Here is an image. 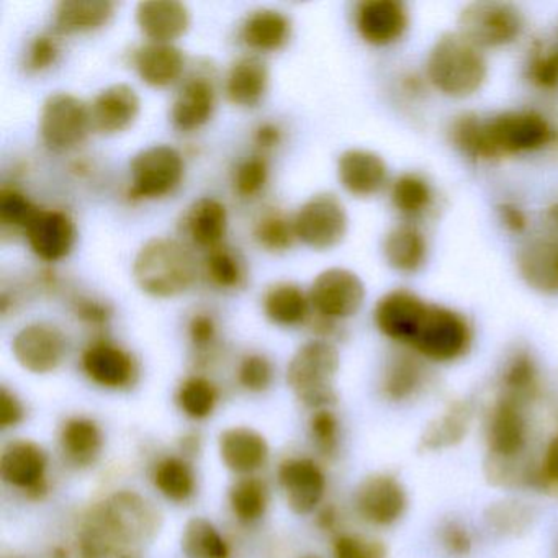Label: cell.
Returning <instances> with one entry per match:
<instances>
[{"label": "cell", "instance_id": "6da1fadb", "mask_svg": "<svg viewBox=\"0 0 558 558\" xmlns=\"http://www.w3.org/2000/svg\"><path fill=\"white\" fill-rule=\"evenodd\" d=\"M161 531V514L149 499L120 489L90 509L77 535L80 558H145Z\"/></svg>", "mask_w": 558, "mask_h": 558}, {"label": "cell", "instance_id": "7a4b0ae2", "mask_svg": "<svg viewBox=\"0 0 558 558\" xmlns=\"http://www.w3.org/2000/svg\"><path fill=\"white\" fill-rule=\"evenodd\" d=\"M197 263L181 241L153 238L133 260L136 286L155 299H174L194 286Z\"/></svg>", "mask_w": 558, "mask_h": 558}, {"label": "cell", "instance_id": "3957f363", "mask_svg": "<svg viewBox=\"0 0 558 558\" xmlns=\"http://www.w3.org/2000/svg\"><path fill=\"white\" fill-rule=\"evenodd\" d=\"M426 74L434 89L453 99H465L482 89L488 63L482 50L459 32L437 38L426 61Z\"/></svg>", "mask_w": 558, "mask_h": 558}, {"label": "cell", "instance_id": "277c9868", "mask_svg": "<svg viewBox=\"0 0 558 558\" xmlns=\"http://www.w3.org/2000/svg\"><path fill=\"white\" fill-rule=\"evenodd\" d=\"M531 408L502 395H493L482 414L485 462L522 463L531 459Z\"/></svg>", "mask_w": 558, "mask_h": 558}, {"label": "cell", "instance_id": "5b68a950", "mask_svg": "<svg viewBox=\"0 0 558 558\" xmlns=\"http://www.w3.org/2000/svg\"><path fill=\"white\" fill-rule=\"evenodd\" d=\"M341 355L329 339L306 342L290 359L287 384L296 400L313 410H326L338 401L336 377Z\"/></svg>", "mask_w": 558, "mask_h": 558}, {"label": "cell", "instance_id": "8992f818", "mask_svg": "<svg viewBox=\"0 0 558 558\" xmlns=\"http://www.w3.org/2000/svg\"><path fill=\"white\" fill-rule=\"evenodd\" d=\"M473 329L469 319L456 310L427 303L420 329L408 351L429 365H450L472 351Z\"/></svg>", "mask_w": 558, "mask_h": 558}, {"label": "cell", "instance_id": "52a82bcc", "mask_svg": "<svg viewBox=\"0 0 558 558\" xmlns=\"http://www.w3.org/2000/svg\"><path fill=\"white\" fill-rule=\"evenodd\" d=\"M408 486L391 472H374L359 482L354 493L357 518L374 529H391L410 512Z\"/></svg>", "mask_w": 558, "mask_h": 558}, {"label": "cell", "instance_id": "ba28073f", "mask_svg": "<svg viewBox=\"0 0 558 558\" xmlns=\"http://www.w3.org/2000/svg\"><path fill=\"white\" fill-rule=\"evenodd\" d=\"M184 158L169 145H155L142 149L130 162L129 197L133 202L156 201L168 197L184 179Z\"/></svg>", "mask_w": 558, "mask_h": 558}, {"label": "cell", "instance_id": "9c48e42d", "mask_svg": "<svg viewBox=\"0 0 558 558\" xmlns=\"http://www.w3.org/2000/svg\"><path fill=\"white\" fill-rule=\"evenodd\" d=\"M38 129L48 148L71 151L83 145L93 132L89 106L73 94H51L41 106Z\"/></svg>", "mask_w": 558, "mask_h": 558}, {"label": "cell", "instance_id": "30bf717a", "mask_svg": "<svg viewBox=\"0 0 558 558\" xmlns=\"http://www.w3.org/2000/svg\"><path fill=\"white\" fill-rule=\"evenodd\" d=\"M524 17L506 2H473L459 15V34L476 48H499L521 37Z\"/></svg>", "mask_w": 558, "mask_h": 558}, {"label": "cell", "instance_id": "8fae6325", "mask_svg": "<svg viewBox=\"0 0 558 558\" xmlns=\"http://www.w3.org/2000/svg\"><path fill=\"white\" fill-rule=\"evenodd\" d=\"M296 238L315 251H329L348 234L344 205L332 194H318L306 201L293 218Z\"/></svg>", "mask_w": 558, "mask_h": 558}, {"label": "cell", "instance_id": "7c38bea8", "mask_svg": "<svg viewBox=\"0 0 558 558\" xmlns=\"http://www.w3.org/2000/svg\"><path fill=\"white\" fill-rule=\"evenodd\" d=\"M308 296L316 315L338 323L357 315L364 305L365 286L352 270L331 267L316 276Z\"/></svg>", "mask_w": 558, "mask_h": 558}, {"label": "cell", "instance_id": "4fadbf2b", "mask_svg": "<svg viewBox=\"0 0 558 558\" xmlns=\"http://www.w3.org/2000/svg\"><path fill=\"white\" fill-rule=\"evenodd\" d=\"M47 472V452L34 440H12L2 450L0 476L9 486L21 489L35 501H40L50 492Z\"/></svg>", "mask_w": 558, "mask_h": 558}, {"label": "cell", "instance_id": "5bb4252c", "mask_svg": "<svg viewBox=\"0 0 558 558\" xmlns=\"http://www.w3.org/2000/svg\"><path fill=\"white\" fill-rule=\"evenodd\" d=\"M495 158L521 155L544 148L551 140V129L535 112H508L486 122Z\"/></svg>", "mask_w": 558, "mask_h": 558}, {"label": "cell", "instance_id": "9a60e30c", "mask_svg": "<svg viewBox=\"0 0 558 558\" xmlns=\"http://www.w3.org/2000/svg\"><path fill=\"white\" fill-rule=\"evenodd\" d=\"M12 352L25 371L37 375L51 374L66 359L68 342L57 326L32 323L15 335Z\"/></svg>", "mask_w": 558, "mask_h": 558}, {"label": "cell", "instance_id": "2e32d148", "mask_svg": "<svg viewBox=\"0 0 558 558\" xmlns=\"http://www.w3.org/2000/svg\"><path fill=\"white\" fill-rule=\"evenodd\" d=\"M430 365L426 361L401 349L395 352L381 371L378 391L387 403L404 407L421 400L430 385Z\"/></svg>", "mask_w": 558, "mask_h": 558}, {"label": "cell", "instance_id": "e0dca14e", "mask_svg": "<svg viewBox=\"0 0 558 558\" xmlns=\"http://www.w3.org/2000/svg\"><path fill=\"white\" fill-rule=\"evenodd\" d=\"M426 308L427 302L416 293L407 289L391 290L375 305V326L385 338L403 349H410Z\"/></svg>", "mask_w": 558, "mask_h": 558}, {"label": "cell", "instance_id": "ac0fdd59", "mask_svg": "<svg viewBox=\"0 0 558 558\" xmlns=\"http://www.w3.org/2000/svg\"><path fill=\"white\" fill-rule=\"evenodd\" d=\"M277 475L287 505L295 514H312L325 499L328 482L315 460L306 457L283 460Z\"/></svg>", "mask_w": 558, "mask_h": 558}, {"label": "cell", "instance_id": "d6986e66", "mask_svg": "<svg viewBox=\"0 0 558 558\" xmlns=\"http://www.w3.org/2000/svg\"><path fill=\"white\" fill-rule=\"evenodd\" d=\"M476 421V408L466 398L450 400L420 436V449L424 453H444L457 449L469 439Z\"/></svg>", "mask_w": 558, "mask_h": 558}, {"label": "cell", "instance_id": "ffe728a7", "mask_svg": "<svg viewBox=\"0 0 558 558\" xmlns=\"http://www.w3.org/2000/svg\"><path fill=\"white\" fill-rule=\"evenodd\" d=\"M28 246L45 263L70 256L76 244V227L66 211L38 208L25 228Z\"/></svg>", "mask_w": 558, "mask_h": 558}, {"label": "cell", "instance_id": "44dd1931", "mask_svg": "<svg viewBox=\"0 0 558 558\" xmlns=\"http://www.w3.org/2000/svg\"><path fill=\"white\" fill-rule=\"evenodd\" d=\"M410 14L398 0H364L355 9V28L374 47L397 44L407 34Z\"/></svg>", "mask_w": 558, "mask_h": 558}, {"label": "cell", "instance_id": "7402d4cb", "mask_svg": "<svg viewBox=\"0 0 558 558\" xmlns=\"http://www.w3.org/2000/svg\"><path fill=\"white\" fill-rule=\"evenodd\" d=\"M81 367L93 384L123 390L135 381L136 362L130 352L110 341H94L81 355Z\"/></svg>", "mask_w": 558, "mask_h": 558}, {"label": "cell", "instance_id": "603a6c76", "mask_svg": "<svg viewBox=\"0 0 558 558\" xmlns=\"http://www.w3.org/2000/svg\"><path fill=\"white\" fill-rule=\"evenodd\" d=\"M89 110L93 132L117 135L136 122L142 110V100L129 84H113L97 94Z\"/></svg>", "mask_w": 558, "mask_h": 558}, {"label": "cell", "instance_id": "cb8c5ba5", "mask_svg": "<svg viewBox=\"0 0 558 558\" xmlns=\"http://www.w3.org/2000/svg\"><path fill=\"white\" fill-rule=\"evenodd\" d=\"M544 381L538 362L529 349L518 348L502 362L495 393L532 408L542 398Z\"/></svg>", "mask_w": 558, "mask_h": 558}, {"label": "cell", "instance_id": "d4e9b609", "mask_svg": "<svg viewBox=\"0 0 558 558\" xmlns=\"http://www.w3.org/2000/svg\"><path fill=\"white\" fill-rule=\"evenodd\" d=\"M338 178L354 197H374L387 184L388 166L377 153L352 148L339 156Z\"/></svg>", "mask_w": 558, "mask_h": 558}, {"label": "cell", "instance_id": "484cf974", "mask_svg": "<svg viewBox=\"0 0 558 558\" xmlns=\"http://www.w3.org/2000/svg\"><path fill=\"white\" fill-rule=\"evenodd\" d=\"M140 31L153 44H172L187 34L191 12L178 0H145L135 9Z\"/></svg>", "mask_w": 558, "mask_h": 558}, {"label": "cell", "instance_id": "4316f807", "mask_svg": "<svg viewBox=\"0 0 558 558\" xmlns=\"http://www.w3.org/2000/svg\"><path fill=\"white\" fill-rule=\"evenodd\" d=\"M521 279L535 292L558 295V238H535L518 254Z\"/></svg>", "mask_w": 558, "mask_h": 558}, {"label": "cell", "instance_id": "83f0119b", "mask_svg": "<svg viewBox=\"0 0 558 558\" xmlns=\"http://www.w3.org/2000/svg\"><path fill=\"white\" fill-rule=\"evenodd\" d=\"M218 450L223 465L238 475L250 476L269 460V444L263 434L251 427L236 426L223 430Z\"/></svg>", "mask_w": 558, "mask_h": 558}, {"label": "cell", "instance_id": "f1b7e54d", "mask_svg": "<svg viewBox=\"0 0 558 558\" xmlns=\"http://www.w3.org/2000/svg\"><path fill=\"white\" fill-rule=\"evenodd\" d=\"M217 106V93L208 77L194 76L179 90L171 109V120L181 132H195L210 122Z\"/></svg>", "mask_w": 558, "mask_h": 558}, {"label": "cell", "instance_id": "f546056e", "mask_svg": "<svg viewBox=\"0 0 558 558\" xmlns=\"http://www.w3.org/2000/svg\"><path fill=\"white\" fill-rule=\"evenodd\" d=\"M136 73L143 83L153 87H168L181 80L185 57L172 44L143 45L133 54Z\"/></svg>", "mask_w": 558, "mask_h": 558}, {"label": "cell", "instance_id": "4dcf8cb0", "mask_svg": "<svg viewBox=\"0 0 558 558\" xmlns=\"http://www.w3.org/2000/svg\"><path fill=\"white\" fill-rule=\"evenodd\" d=\"M267 87H269V68L264 63L263 58L256 54H247L234 61L225 83L228 100L244 109L256 107L266 96Z\"/></svg>", "mask_w": 558, "mask_h": 558}, {"label": "cell", "instance_id": "1f68e13d", "mask_svg": "<svg viewBox=\"0 0 558 558\" xmlns=\"http://www.w3.org/2000/svg\"><path fill=\"white\" fill-rule=\"evenodd\" d=\"M227 230V207L217 198H198L185 211V234L195 246L202 250L211 251L221 246Z\"/></svg>", "mask_w": 558, "mask_h": 558}, {"label": "cell", "instance_id": "d6a6232c", "mask_svg": "<svg viewBox=\"0 0 558 558\" xmlns=\"http://www.w3.org/2000/svg\"><path fill=\"white\" fill-rule=\"evenodd\" d=\"M116 9L109 0H63L54 9V31L60 35L99 31L112 21Z\"/></svg>", "mask_w": 558, "mask_h": 558}, {"label": "cell", "instance_id": "836d02e7", "mask_svg": "<svg viewBox=\"0 0 558 558\" xmlns=\"http://www.w3.org/2000/svg\"><path fill=\"white\" fill-rule=\"evenodd\" d=\"M292 22L283 12L257 9L251 12L241 27V38L254 51L269 53L289 44Z\"/></svg>", "mask_w": 558, "mask_h": 558}, {"label": "cell", "instance_id": "e575fe53", "mask_svg": "<svg viewBox=\"0 0 558 558\" xmlns=\"http://www.w3.org/2000/svg\"><path fill=\"white\" fill-rule=\"evenodd\" d=\"M60 444L68 462L80 469L90 466L102 452V429L90 417H70L61 427Z\"/></svg>", "mask_w": 558, "mask_h": 558}, {"label": "cell", "instance_id": "d590c367", "mask_svg": "<svg viewBox=\"0 0 558 558\" xmlns=\"http://www.w3.org/2000/svg\"><path fill=\"white\" fill-rule=\"evenodd\" d=\"M310 296L295 283L279 282L264 293L263 306L267 319L282 328L303 325L310 318Z\"/></svg>", "mask_w": 558, "mask_h": 558}, {"label": "cell", "instance_id": "8d00e7d4", "mask_svg": "<svg viewBox=\"0 0 558 558\" xmlns=\"http://www.w3.org/2000/svg\"><path fill=\"white\" fill-rule=\"evenodd\" d=\"M384 254L398 272L414 274L426 263L427 243L413 225H398L385 236Z\"/></svg>", "mask_w": 558, "mask_h": 558}, {"label": "cell", "instance_id": "74e56055", "mask_svg": "<svg viewBox=\"0 0 558 558\" xmlns=\"http://www.w3.org/2000/svg\"><path fill=\"white\" fill-rule=\"evenodd\" d=\"M535 522V509L524 499L508 496L489 502L485 524L489 532L502 538H519L527 534Z\"/></svg>", "mask_w": 558, "mask_h": 558}, {"label": "cell", "instance_id": "f35d334b", "mask_svg": "<svg viewBox=\"0 0 558 558\" xmlns=\"http://www.w3.org/2000/svg\"><path fill=\"white\" fill-rule=\"evenodd\" d=\"M156 489L169 501L185 502L194 496L197 480L191 463L182 457H166L153 472Z\"/></svg>", "mask_w": 558, "mask_h": 558}, {"label": "cell", "instance_id": "ab89813d", "mask_svg": "<svg viewBox=\"0 0 558 558\" xmlns=\"http://www.w3.org/2000/svg\"><path fill=\"white\" fill-rule=\"evenodd\" d=\"M185 558H231V548L221 532L205 518H192L181 538Z\"/></svg>", "mask_w": 558, "mask_h": 558}, {"label": "cell", "instance_id": "60d3db41", "mask_svg": "<svg viewBox=\"0 0 558 558\" xmlns=\"http://www.w3.org/2000/svg\"><path fill=\"white\" fill-rule=\"evenodd\" d=\"M269 492L266 483L256 476L238 480L230 489V506L238 521L244 524L259 521L266 514Z\"/></svg>", "mask_w": 558, "mask_h": 558}, {"label": "cell", "instance_id": "b9f144b4", "mask_svg": "<svg viewBox=\"0 0 558 558\" xmlns=\"http://www.w3.org/2000/svg\"><path fill=\"white\" fill-rule=\"evenodd\" d=\"M450 140L453 145L473 159H496L488 138L486 122L475 113L457 117L450 126Z\"/></svg>", "mask_w": 558, "mask_h": 558}, {"label": "cell", "instance_id": "7bdbcfd3", "mask_svg": "<svg viewBox=\"0 0 558 558\" xmlns=\"http://www.w3.org/2000/svg\"><path fill=\"white\" fill-rule=\"evenodd\" d=\"M433 202V189L423 175L404 172L391 185V204L404 217L423 215Z\"/></svg>", "mask_w": 558, "mask_h": 558}, {"label": "cell", "instance_id": "ee69618b", "mask_svg": "<svg viewBox=\"0 0 558 558\" xmlns=\"http://www.w3.org/2000/svg\"><path fill=\"white\" fill-rule=\"evenodd\" d=\"M178 404L191 420L211 416L218 403V390L208 378L189 377L178 390Z\"/></svg>", "mask_w": 558, "mask_h": 558}, {"label": "cell", "instance_id": "f6af8a7d", "mask_svg": "<svg viewBox=\"0 0 558 558\" xmlns=\"http://www.w3.org/2000/svg\"><path fill=\"white\" fill-rule=\"evenodd\" d=\"M254 240L269 253H283L295 243V225L280 211L263 215L254 227Z\"/></svg>", "mask_w": 558, "mask_h": 558}, {"label": "cell", "instance_id": "bcb514c9", "mask_svg": "<svg viewBox=\"0 0 558 558\" xmlns=\"http://www.w3.org/2000/svg\"><path fill=\"white\" fill-rule=\"evenodd\" d=\"M205 270H207L208 279L218 289H238L244 280L243 263H241L238 254L225 244L207 251Z\"/></svg>", "mask_w": 558, "mask_h": 558}, {"label": "cell", "instance_id": "7dc6e473", "mask_svg": "<svg viewBox=\"0 0 558 558\" xmlns=\"http://www.w3.org/2000/svg\"><path fill=\"white\" fill-rule=\"evenodd\" d=\"M437 544L449 558H470L476 548L475 532L462 519H446L437 529Z\"/></svg>", "mask_w": 558, "mask_h": 558}, {"label": "cell", "instance_id": "c3c4849f", "mask_svg": "<svg viewBox=\"0 0 558 558\" xmlns=\"http://www.w3.org/2000/svg\"><path fill=\"white\" fill-rule=\"evenodd\" d=\"M310 436L316 449L326 459L338 456L341 446V423L329 408L318 410L310 417Z\"/></svg>", "mask_w": 558, "mask_h": 558}, {"label": "cell", "instance_id": "681fc988", "mask_svg": "<svg viewBox=\"0 0 558 558\" xmlns=\"http://www.w3.org/2000/svg\"><path fill=\"white\" fill-rule=\"evenodd\" d=\"M332 558H388V548L380 538L339 532L332 542Z\"/></svg>", "mask_w": 558, "mask_h": 558}, {"label": "cell", "instance_id": "f907efd6", "mask_svg": "<svg viewBox=\"0 0 558 558\" xmlns=\"http://www.w3.org/2000/svg\"><path fill=\"white\" fill-rule=\"evenodd\" d=\"M38 208L17 189L0 191V225L4 230H24Z\"/></svg>", "mask_w": 558, "mask_h": 558}, {"label": "cell", "instance_id": "816d5d0a", "mask_svg": "<svg viewBox=\"0 0 558 558\" xmlns=\"http://www.w3.org/2000/svg\"><path fill=\"white\" fill-rule=\"evenodd\" d=\"M535 489L558 495V424L535 457Z\"/></svg>", "mask_w": 558, "mask_h": 558}, {"label": "cell", "instance_id": "f5cc1de1", "mask_svg": "<svg viewBox=\"0 0 558 558\" xmlns=\"http://www.w3.org/2000/svg\"><path fill=\"white\" fill-rule=\"evenodd\" d=\"M269 181V165L263 156H253L241 162L234 171V191L244 198L256 197Z\"/></svg>", "mask_w": 558, "mask_h": 558}, {"label": "cell", "instance_id": "db71d44e", "mask_svg": "<svg viewBox=\"0 0 558 558\" xmlns=\"http://www.w3.org/2000/svg\"><path fill=\"white\" fill-rule=\"evenodd\" d=\"M274 367L266 355L250 354L238 367V381L244 390L263 393L272 385Z\"/></svg>", "mask_w": 558, "mask_h": 558}, {"label": "cell", "instance_id": "11a10c76", "mask_svg": "<svg viewBox=\"0 0 558 558\" xmlns=\"http://www.w3.org/2000/svg\"><path fill=\"white\" fill-rule=\"evenodd\" d=\"M60 44L53 35H40L32 41L27 51V68L32 73H41L57 63Z\"/></svg>", "mask_w": 558, "mask_h": 558}, {"label": "cell", "instance_id": "9f6ffc18", "mask_svg": "<svg viewBox=\"0 0 558 558\" xmlns=\"http://www.w3.org/2000/svg\"><path fill=\"white\" fill-rule=\"evenodd\" d=\"M531 80L544 89L558 86V48L551 51H537L529 64Z\"/></svg>", "mask_w": 558, "mask_h": 558}, {"label": "cell", "instance_id": "6f0895ef", "mask_svg": "<svg viewBox=\"0 0 558 558\" xmlns=\"http://www.w3.org/2000/svg\"><path fill=\"white\" fill-rule=\"evenodd\" d=\"M73 312L77 319L89 326H104L112 318V306L89 296H77L73 302Z\"/></svg>", "mask_w": 558, "mask_h": 558}, {"label": "cell", "instance_id": "680465c9", "mask_svg": "<svg viewBox=\"0 0 558 558\" xmlns=\"http://www.w3.org/2000/svg\"><path fill=\"white\" fill-rule=\"evenodd\" d=\"M217 323L208 313H195L189 322V338L198 351H208L217 341Z\"/></svg>", "mask_w": 558, "mask_h": 558}, {"label": "cell", "instance_id": "91938a15", "mask_svg": "<svg viewBox=\"0 0 558 558\" xmlns=\"http://www.w3.org/2000/svg\"><path fill=\"white\" fill-rule=\"evenodd\" d=\"M24 404L8 387H2L0 390V427L2 429L17 427L24 421Z\"/></svg>", "mask_w": 558, "mask_h": 558}, {"label": "cell", "instance_id": "94428289", "mask_svg": "<svg viewBox=\"0 0 558 558\" xmlns=\"http://www.w3.org/2000/svg\"><path fill=\"white\" fill-rule=\"evenodd\" d=\"M499 217H501L502 223L506 228L514 231V233H521L527 228V217L524 211L514 204H501L498 208Z\"/></svg>", "mask_w": 558, "mask_h": 558}, {"label": "cell", "instance_id": "6125c7cd", "mask_svg": "<svg viewBox=\"0 0 558 558\" xmlns=\"http://www.w3.org/2000/svg\"><path fill=\"white\" fill-rule=\"evenodd\" d=\"M254 142L260 149H272L282 142V130L276 123H263L254 133Z\"/></svg>", "mask_w": 558, "mask_h": 558}, {"label": "cell", "instance_id": "be15d7a7", "mask_svg": "<svg viewBox=\"0 0 558 558\" xmlns=\"http://www.w3.org/2000/svg\"><path fill=\"white\" fill-rule=\"evenodd\" d=\"M319 525H322V529H325V531L332 532V534L338 535L339 527V512L338 509L335 508V506H326L325 509H323L322 512H319L318 518Z\"/></svg>", "mask_w": 558, "mask_h": 558}, {"label": "cell", "instance_id": "e7e4bbea", "mask_svg": "<svg viewBox=\"0 0 558 558\" xmlns=\"http://www.w3.org/2000/svg\"><path fill=\"white\" fill-rule=\"evenodd\" d=\"M548 220L551 221V223L555 225V227H558V201L555 202L554 205H551L550 208H548Z\"/></svg>", "mask_w": 558, "mask_h": 558}, {"label": "cell", "instance_id": "03108f58", "mask_svg": "<svg viewBox=\"0 0 558 558\" xmlns=\"http://www.w3.org/2000/svg\"><path fill=\"white\" fill-rule=\"evenodd\" d=\"M302 558H322V557H318V555H305V557H302Z\"/></svg>", "mask_w": 558, "mask_h": 558}, {"label": "cell", "instance_id": "003e7915", "mask_svg": "<svg viewBox=\"0 0 558 558\" xmlns=\"http://www.w3.org/2000/svg\"><path fill=\"white\" fill-rule=\"evenodd\" d=\"M557 557H558V545H557Z\"/></svg>", "mask_w": 558, "mask_h": 558}]
</instances>
